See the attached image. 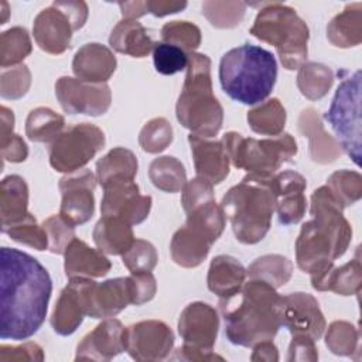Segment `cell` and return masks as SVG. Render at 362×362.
<instances>
[{
    "label": "cell",
    "mask_w": 362,
    "mask_h": 362,
    "mask_svg": "<svg viewBox=\"0 0 362 362\" xmlns=\"http://www.w3.org/2000/svg\"><path fill=\"white\" fill-rule=\"evenodd\" d=\"M52 281L48 270L31 255L0 249V338L24 341L44 324Z\"/></svg>",
    "instance_id": "1"
},
{
    "label": "cell",
    "mask_w": 362,
    "mask_h": 362,
    "mask_svg": "<svg viewBox=\"0 0 362 362\" xmlns=\"http://www.w3.org/2000/svg\"><path fill=\"white\" fill-rule=\"evenodd\" d=\"M280 304L281 296L277 290L255 279H249L235 294L219 298L229 342L252 348L257 342L273 339L281 327Z\"/></svg>",
    "instance_id": "2"
},
{
    "label": "cell",
    "mask_w": 362,
    "mask_h": 362,
    "mask_svg": "<svg viewBox=\"0 0 362 362\" xmlns=\"http://www.w3.org/2000/svg\"><path fill=\"white\" fill-rule=\"evenodd\" d=\"M277 79V61L263 47L243 44L229 49L219 62V81L233 100L256 106L272 93Z\"/></svg>",
    "instance_id": "3"
},
{
    "label": "cell",
    "mask_w": 362,
    "mask_h": 362,
    "mask_svg": "<svg viewBox=\"0 0 362 362\" xmlns=\"http://www.w3.org/2000/svg\"><path fill=\"white\" fill-rule=\"evenodd\" d=\"M273 175L247 173L222 198L221 208L240 243L255 245L260 242L272 226L276 211Z\"/></svg>",
    "instance_id": "4"
},
{
    "label": "cell",
    "mask_w": 362,
    "mask_h": 362,
    "mask_svg": "<svg viewBox=\"0 0 362 362\" xmlns=\"http://www.w3.org/2000/svg\"><path fill=\"white\" fill-rule=\"evenodd\" d=\"M187 74L175 105L177 120L192 134L214 137L223 123V109L214 95L211 59L201 52L188 54Z\"/></svg>",
    "instance_id": "5"
},
{
    "label": "cell",
    "mask_w": 362,
    "mask_h": 362,
    "mask_svg": "<svg viewBox=\"0 0 362 362\" xmlns=\"http://www.w3.org/2000/svg\"><path fill=\"white\" fill-rule=\"evenodd\" d=\"M250 34L273 45L287 71L298 69L307 59L310 30L297 11L281 3L260 4Z\"/></svg>",
    "instance_id": "6"
},
{
    "label": "cell",
    "mask_w": 362,
    "mask_h": 362,
    "mask_svg": "<svg viewBox=\"0 0 362 362\" xmlns=\"http://www.w3.org/2000/svg\"><path fill=\"white\" fill-rule=\"evenodd\" d=\"M221 141L232 165L250 174L273 175L297 154V143L288 133L253 139L243 137L238 132H228Z\"/></svg>",
    "instance_id": "7"
},
{
    "label": "cell",
    "mask_w": 362,
    "mask_h": 362,
    "mask_svg": "<svg viewBox=\"0 0 362 362\" xmlns=\"http://www.w3.org/2000/svg\"><path fill=\"white\" fill-rule=\"evenodd\" d=\"M324 119L334 130L341 148L361 165V71L342 79Z\"/></svg>",
    "instance_id": "8"
},
{
    "label": "cell",
    "mask_w": 362,
    "mask_h": 362,
    "mask_svg": "<svg viewBox=\"0 0 362 362\" xmlns=\"http://www.w3.org/2000/svg\"><path fill=\"white\" fill-rule=\"evenodd\" d=\"M105 133L92 123H78L65 129L48 147L51 167L58 173H74L105 147Z\"/></svg>",
    "instance_id": "9"
},
{
    "label": "cell",
    "mask_w": 362,
    "mask_h": 362,
    "mask_svg": "<svg viewBox=\"0 0 362 362\" xmlns=\"http://www.w3.org/2000/svg\"><path fill=\"white\" fill-rule=\"evenodd\" d=\"M341 257L332 238L315 221L303 223L296 240V263L310 274L311 283L321 279Z\"/></svg>",
    "instance_id": "10"
},
{
    "label": "cell",
    "mask_w": 362,
    "mask_h": 362,
    "mask_svg": "<svg viewBox=\"0 0 362 362\" xmlns=\"http://www.w3.org/2000/svg\"><path fill=\"white\" fill-rule=\"evenodd\" d=\"M55 95L68 115L100 116L109 110L112 103L107 83H92L72 76H61L55 82Z\"/></svg>",
    "instance_id": "11"
},
{
    "label": "cell",
    "mask_w": 362,
    "mask_h": 362,
    "mask_svg": "<svg viewBox=\"0 0 362 362\" xmlns=\"http://www.w3.org/2000/svg\"><path fill=\"white\" fill-rule=\"evenodd\" d=\"M124 348L134 361H163L174 348V332L160 320H143L124 329Z\"/></svg>",
    "instance_id": "12"
},
{
    "label": "cell",
    "mask_w": 362,
    "mask_h": 362,
    "mask_svg": "<svg viewBox=\"0 0 362 362\" xmlns=\"http://www.w3.org/2000/svg\"><path fill=\"white\" fill-rule=\"evenodd\" d=\"M151 197L141 195L134 180L116 178L103 185L100 202L102 216H117L132 226L147 219L151 209Z\"/></svg>",
    "instance_id": "13"
},
{
    "label": "cell",
    "mask_w": 362,
    "mask_h": 362,
    "mask_svg": "<svg viewBox=\"0 0 362 362\" xmlns=\"http://www.w3.org/2000/svg\"><path fill=\"white\" fill-rule=\"evenodd\" d=\"M96 174L88 168H82L69 174H65L58 188L61 191L59 215L72 223L74 226L88 222L95 214V197Z\"/></svg>",
    "instance_id": "14"
},
{
    "label": "cell",
    "mask_w": 362,
    "mask_h": 362,
    "mask_svg": "<svg viewBox=\"0 0 362 362\" xmlns=\"http://www.w3.org/2000/svg\"><path fill=\"white\" fill-rule=\"evenodd\" d=\"M280 324L291 335H307L314 341H318L327 328L318 301L303 291L281 296Z\"/></svg>",
    "instance_id": "15"
},
{
    "label": "cell",
    "mask_w": 362,
    "mask_h": 362,
    "mask_svg": "<svg viewBox=\"0 0 362 362\" xmlns=\"http://www.w3.org/2000/svg\"><path fill=\"white\" fill-rule=\"evenodd\" d=\"M92 283L89 277H74L62 288L49 320L58 335L74 334L88 315V294Z\"/></svg>",
    "instance_id": "16"
},
{
    "label": "cell",
    "mask_w": 362,
    "mask_h": 362,
    "mask_svg": "<svg viewBox=\"0 0 362 362\" xmlns=\"http://www.w3.org/2000/svg\"><path fill=\"white\" fill-rule=\"evenodd\" d=\"M219 329L216 310L202 301L188 304L178 318V334L185 345L212 351Z\"/></svg>",
    "instance_id": "17"
},
{
    "label": "cell",
    "mask_w": 362,
    "mask_h": 362,
    "mask_svg": "<svg viewBox=\"0 0 362 362\" xmlns=\"http://www.w3.org/2000/svg\"><path fill=\"white\" fill-rule=\"evenodd\" d=\"M342 211L344 208L327 185L317 188L311 194L310 214L313 221L329 233L341 256L346 252L352 239V228L345 219Z\"/></svg>",
    "instance_id": "18"
},
{
    "label": "cell",
    "mask_w": 362,
    "mask_h": 362,
    "mask_svg": "<svg viewBox=\"0 0 362 362\" xmlns=\"http://www.w3.org/2000/svg\"><path fill=\"white\" fill-rule=\"evenodd\" d=\"M126 327L116 318H105L76 346L75 361H110L124 352Z\"/></svg>",
    "instance_id": "19"
},
{
    "label": "cell",
    "mask_w": 362,
    "mask_h": 362,
    "mask_svg": "<svg viewBox=\"0 0 362 362\" xmlns=\"http://www.w3.org/2000/svg\"><path fill=\"white\" fill-rule=\"evenodd\" d=\"M273 192L276 197V212L281 225H296L305 215L307 188L305 178L296 171L276 173L272 177Z\"/></svg>",
    "instance_id": "20"
},
{
    "label": "cell",
    "mask_w": 362,
    "mask_h": 362,
    "mask_svg": "<svg viewBox=\"0 0 362 362\" xmlns=\"http://www.w3.org/2000/svg\"><path fill=\"white\" fill-rule=\"evenodd\" d=\"M74 31L69 17L54 4L41 10L33 24L37 45L52 55H59L69 48Z\"/></svg>",
    "instance_id": "21"
},
{
    "label": "cell",
    "mask_w": 362,
    "mask_h": 362,
    "mask_svg": "<svg viewBox=\"0 0 362 362\" xmlns=\"http://www.w3.org/2000/svg\"><path fill=\"white\" fill-rule=\"evenodd\" d=\"M132 304L129 277L109 279L102 283L93 281L88 294V317L102 320L117 315Z\"/></svg>",
    "instance_id": "22"
},
{
    "label": "cell",
    "mask_w": 362,
    "mask_h": 362,
    "mask_svg": "<svg viewBox=\"0 0 362 362\" xmlns=\"http://www.w3.org/2000/svg\"><path fill=\"white\" fill-rule=\"evenodd\" d=\"M188 143L197 177L209 181L212 185L221 184L229 174L230 163L222 141L191 133Z\"/></svg>",
    "instance_id": "23"
},
{
    "label": "cell",
    "mask_w": 362,
    "mask_h": 362,
    "mask_svg": "<svg viewBox=\"0 0 362 362\" xmlns=\"http://www.w3.org/2000/svg\"><path fill=\"white\" fill-rule=\"evenodd\" d=\"M117 61L112 49L99 42L82 45L74 55L72 71L75 76L85 82L106 83L116 71Z\"/></svg>",
    "instance_id": "24"
},
{
    "label": "cell",
    "mask_w": 362,
    "mask_h": 362,
    "mask_svg": "<svg viewBox=\"0 0 362 362\" xmlns=\"http://www.w3.org/2000/svg\"><path fill=\"white\" fill-rule=\"evenodd\" d=\"M112 269L106 253L90 247L75 238L64 252V270L68 279L74 277H103Z\"/></svg>",
    "instance_id": "25"
},
{
    "label": "cell",
    "mask_w": 362,
    "mask_h": 362,
    "mask_svg": "<svg viewBox=\"0 0 362 362\" xmlns=\"http://www.w3.org/2000/svg\"><path fill=\"white\" fill-rule=\"evenodd\" d=\"M212 245L204 233L185 223L173 235L170 253L178 266L191 269L199 266L206 259Z\"/></svg>",
    "instance_id": "26"
},
{
    "label": "cell",
    "mask_w": 362,
    "mask_h": 362,
    "mask_svg": "<svg viewBox=\"0 0 362 362\" xmlns=\"http://www.w3.org/2000/svg\"><path fill=\"white\" fill-rule=\"evenodd\" d=\"M154 44L148 30L141 23L132 18H122L109 37V45L116 52L133 58L147 57L153 52Z\"/></svg>",
    "instance_id": "27"
},
{
    "label": "cell",
    "mask_w": 362,
    "mask_h": 362,
    "mask_svg": "<svg viewBox=\"0 0 362 362\" xmlns=\"http://www.w3.org/2000/svg\"><path fill=\"white\" fill-rule=\"evenodd\" d=\"M246 280L245 266L233 256L218 255L211 260L206 284L219 298L229 297L239 291Z\"/></svg>",
    "instance_id": "28"
},
{
    "label": "cell",
    "mask_w": 362,
    "mask_h": 362,
    "mask_svg": "<svg viewBox=\"0 0 362 362\" xmlns=\"http://www.w3.org/2000/svg\"><path fill=\"white\" fill-rule=\"evenodd\" d=\"M300 132L310 140V154L315 163L328 164L341 154L339 144L324 130L317 112L313 107L304 109L298 117Z\"/></svg>",
    "instance_id": "29"
},
{
    "label": "cell",
    "mask_w": 362,
    "mask_h": 362,
    "mask_svg": "<svg viewBox=\"0 0 362 362\" xmlns=\"http://www.w3.org/2000/svg\"><path fill=\"white\" fill-rule=\"evenodd\" d=\"M99 250L106 255H123L134 242L132 225L117 216H102L92 232Z\"/></svg>",
    "instance_id": "30"
},
{
    "label": "cell",
    "mask_w": 362,
    "mask_h": 362,
    "mask_svg": "<svg viewBox=\"0 0 362 362\" xmlns=\"http://www.w3.org/2000/svg\"><path fill=\"white\" fill-rule=\"evenodd\" d=\"M28 212V185L17 174L7 175L0 184V218L1 226L14 223Z\"/></svg>",
    "instance_id": "31"
},
{
    "label": "cell",
    "mask_w": 362,
    "mask_h": 362,
    "mask_svg": "<svg viewBox=\"0 0 362 362\" xmlns=\"http://www.w3.org/2000/svg\"><path fill=\"white\" fill-rule=\"evenodd\" d=\"M327 38L339 48L356 47L362 41V3L348 4L327 25Z\"/></svg>",
    "instance_id": "32"
},
{
    "label": "cell",
    "mask_w": 362,
    "mask_h": 362,
    "mask_svg": "<svg viewBox=\"0 0 362 362\" xmlns=\"http://www.w3.org/2000/svg\"><path fill=\"white\" fill-rule=\"evenodd\" d=\"M318 291H334L339 296L359 294L362 286V266L359 257L335 267L332 266L321 279L311 283Z\"/></svg>",
    "instance_id": "33"
},
{
    "label": "cell",
    "mask_w": 362,
    "mask_h": 362,
    "mask_svg": "<svg viewBox=\"0 0 362 362\" xmlns=\"http://www.w3.org/2000/svg\"><path fill=\"white\" fill-rule=\"evenodd\" d=\"M137 167V158L132 150L124 147H115L98 160L96 180L102 187L116 178L134 180Z\"/></svg>",
    "instance_id": "34"
},
{
    "label": "cell",
    "mask_w": 362,
    "mask_h": 362,
    "mask_svg": "<svg viewBox=\"0 0 362 362\" xmlns=\"http://www.w3.org/2000/svg\"><path fill=\"white\" fill-rule=\"evenodd\" d=\"M287 113L283 103L277 98H272L252 107L247 112L246 120L249 127L263 136H279L283 133L286 126Z\"/></svg>",
    "instance_id": "35"
},
{
    "label": "cell",
    "mask_w": 362,
    "mask_h": 362,
    "mask_svg": "<svg viewBox=\"0 0 362 362\" xmlns=\"http://www.w3.org/2000/svg\"><path fill=\"white\" fill-rule=\"evenodd\" d=\"M65 130V119L49 107L33 109L25 120V134L31 141L51 144Z\"/></svg>",
    "instance_id": "36"
},
{
    "label": "cell",
    "mask_w": 362,
    "mask_h": 362,
    "mask_svg": "<svg viewBox=\"0 0 362 362\" xmlns=\"http://www.w3.org/2000/svg\"><path fill=\"white\" fill-rule=\"evenodd\" d=\"M293 274V263L283 255H264L257 257L246 269L249 279L262 280L274 288L284 286Z\"/></svg>",
    "instance_id": "37"
},
{
    "label": "cell",
    "mask_w": 362,
    "mask_h": 362,
    "mask_svg": "<svg viewBox=\"0 0 362 362\" xmlns=\"http://www.w3.org/2000/svg\"><path fill=\"white\" fill-rule=\"evenodd\" d=\"M148 177L153 185L164 192H178L187 182L184 164L173 156L154 158L148 167Z\"/></svg>",
    "instance_id": "38"
},
{
    "label": "cell",
    "mask_w": 362,
    "mask_h": 362,
    "mask_svg": "<svg viewBox=\"0 0 362 362\" xmlns=\"http://www.w3.org/2000/svg\"><path fill=\"white\" fill-rule=\"evenodd\" d=\"M334 83V74L329 66L320 62H304L298 68L297 88L310 100L324 98Z\"/></svg>",
    "instance_id": "39"
},
{
    "label": "cell",
    "mask_w": 362,
    "mask_h": 362,
    "mask_svg": "<svg viewBox=\"0 0 362 362\" xmlns=\"http://www.w3.org/2000/svg\"><path fill=\"white\" fill-rule=\"evenodd\" d=\"M33 51L28 31L24 27H11L0 35V66L3 69L20 65Z\"/></svg>",
    "instance_id": "40"
},
{
    "label": "cell",
    "mask_w": 362,
    "mask_h": 362,
    "mask_svg": "<svg viewBox=\"0 0 362 362\" xmlns=\"http://www.w3.org/2000/svg\"><path fill=\"white\" fill-rule=\"evenodd\" d=\"M185 223L195 228L197 230L204 233L212 243H215L225 229L226 216L221 205H218L214 199L188 212Z\"/></svg>",
    "instance_id": "41"
},
{
    "label": "cell",
    "mask_w": 362,
    "mask_h": 362,
    "mask_svg": "<svg viewBox=\"0 0 362 362\" xmlns=\"http://www.w3.org/2000/svg\"><path fill=\"white\" fill-rule=\"evenodd\" d=\"M325 185L344 209L362 197V177L356 171L338 170L328 177Z\"/></svg>",
    "instance_id": "42"
},
{
    "label": "cell",
    "mask_w": 362,
    "mask_h": 362,
    "mask_svg": "<svg viewBox=\"0 0 362 362\" xmlns=\"http://www.w3.org/2000/svg\"><path fill=\"white\" fill-rule=\"evenodd\" d=\"M325 345L335 355L354 356L359 354V332L348 321H334L327 328Z\"/></svg>",
    "instance_id": "43"
},
{
    "label": "cell",
    "mask_w": 362,
    "mask_h": 362,
    "mask_svg": "<svg viewBox=\"0 0 362 362\" xmlns=\"http://www.w3.org/2000/svg\"><path fill=\"white\" fill-rule=\"evenodd\" d=\"M1 232L8 235L13 240L30 246L35 250L48 249V236L44 230L42 225H38L34 215L28 214L23 219L10 223L7 226H1Z\"/></svg>",
    "instance_id": "44"
},
{
    "label": "cell",
    "mask_w": 362,
    "mask_h": 362,
    "mask_svg": "<svg viewBox=\"0 0 362 362\" xmlns=\"http://www.w3.org/2000/svg\"><path fill=\"white\" fill-rule=\"evenodd\" d=\"M246 6L243 1H204L202 14L216 28H233L243 20Z\"/></svg>",
    "instance_id": "45"
},
{
    "label": "cell",
    "mask_w": 362,
    "mask_h": 362,
    "mask_svg": "<svg viewBox=\"0 0 362 362\" xmlns=\"http://www.w3.org/2000/svg\"><path fill=\"white\" fill-rule=\"evenodd\" d=\"M160 34L163 42L175 45L187 54L195 52L201 44V30L189 21H168L163 25Z\"/></svg>",
    "instance_id": "46"
},
{
    "label": "cell",
    "mask_w": 362,
    "mask_h": 362,
    "mask_svg": "<svg viewBox=\"0 0 362 362\" xmlns=\"http://www.w3.org/2000/svg\"><path fill=\"white\" fill-rule=\"evenodd\" d=\"M173 141L171 123L164 117L148 120L139 134V144L146 153L157 154L164 151Z\"/></svg>",
    "instance_id": "47"
},
{
    "label": "cell",
    "mask_w": 362,
    "mask_h": 362,
    "mask_svg": "<svg viewBox=\"0 0 362 362\" xmlns=\"http://www.w3.org/2000/svg\"><path fill=\"white\" fill-rule=\"evenodd\" d=\"M158 262L153 243L144 239H134L133 245L122 255V263L130 273L151 272Z\"/></svg>",
    "instance_id": "48"
},
{
    "label": "cell",
    "mask_w": 362,
    "mask_h": 362,
    "mask_svg": "<svg viewBox=\"0 0 362 362\" xmlns=\"http://www.w3.org/2000/svg\"><path fill=\"white\" fill-rule=\"evenodd\" d=\"M153 62L158 74L174 75L187 68L188 54L175 45L161 41L154 44Z\"/></svg>",
    "instance_id": "49"
},
{
    "label": "cell",
    "mask_w": 362,
    "mask_h": 362,
    "mask_svg": "<svg viewBox=\"0 0 362 362\" xmlns=\"http://www.w3.org/2000/svg\"><path fill=\"white\" fill-rule=\"evenodd\" d=\"M48 236V250L55 255H64L68 245L76 238L75 226L61 215H51L42 223Z\"/></svg>",
    "instance_id": "50"
},
{
    "label": "cell",
    "mask_w": 362,
    "mask_h": 362,
    "mask_svg": "<svg viewBox=\"0 0 362 362\" xmlns=\"http://www.w3.org/2000/svg\"><path fill=\"white\" fill-rule=\"evenodd\" d=\"M31 85V72L27 65L20 64L10 69H3L0 75V95L3 99L23 98Z\"/></svg>",
    "instance_id": "51"
},
{
    "label": "cell",
    "mask_w": 362,
    "mask_h": 362,
    "mask_svg": "<svg viewBox=\"0 0 362 362\" xmlns=\"http://www.w3.org/2000/svg\"><path fill=\"white\" fill-rule=\"evenodd\" d=\"M214 199V185L199 177L187 181L181 189V204L185 214Z\"/></svg>",
    "instance_id": "52"
},
{
    "label": "cell",
    "mask_w": 362,
    "mask_h": 362,
    "mask_svg": "<svg viewBox=\"0 0 362 362\" xmlns=\"http://www.w3.org/2000/svg\"><path fill=\"white\" fill-rule=\"evenodd\" d=\"M127 277H129L133 305H141L153 300L157 291V281L151 272L132 273Z\"/></svg>",
    "instance_id": "53"
},
{
    "label": "cell",
    "mask_w": 362,
    "mask_h": 362,
    "mask_svg": "<svg viewBox=\"0 0 362 362\" xmlns=\"http://www.w3.org/2000/svg\"><path fill=\"white\" fill-rule=\"evenodd\" d=\"M0 361H44V352L42 348L35 342H24L17 346L1 345Z\"/></svg>",
    "instance_id": "54"
},
{
    "label": "cell",
    "mask_w": 362,
    "mask_h": 362,
    "mask_svg": "<svg viewBox=\"0 0 362 362\" xmlns=\"http://www.w3.org/2000/svg\"><path fill=\"white\" fill-rule=\"evenodd\" d=\"M318 349L315 341L307 335H293L288 345L287 361H317Z\"/></svg>",
    "instance_id": "55"
},
{
    "label": "cell",
    "mask_w": 362,
    "mask_h": 362,
    "mask_svg": "<svg viewBox=\"0 0 362 362\" xmlns=\"http://www.w3.org/2000/svg\"><path fill=\"white\" fill-rule=\"evenodd\" d=\"M1 158L10 163H23L28 157V147L21 136L13 133L8 137L0 140Z\"/></svg>",
    "instance_id": "56"
},
{
    "label": "cell",
    "mask_w": 362,
    "mask_h": 362,
    "mask_svg": "<svg viewBox=\"0 0 362 362\" xmlns=\"http://www.w3.org/2000/svg\"><path fill=\"white\" fill-rule=\"evenodd\" d=\"M54 6H57L58 8H61L71 20L74 30H79L85 25L86 20H88V4L85 1H54Z\"/></svg>",
    "instance_id": "57"
},
{
    "label": "cell",
    "mask_w": 362,
    "mask_h": 362,
    "mask_svg": "<svg viewBox=\"0 0 362 362\" xmlns=\"http://www.w3.org/2000/svg\"><path fill=\"white\" fill-rule=\"evenodd\" d=\"M171 359H181V361H223V358L212 351H204L199 348H194L189 345L182 344V346H180L174 356H171Z\"/></svg>",
    "instance_id": "58"
},
{
    "label": "cell",
    "mask_w": 362,
    "mask_h": 362,
    "mask_svg": "<svg viewBox=\"0 0 362 362\" xmlns=\"http://www.w3.org/2000/svg\"><path fill=\"white\" fill-rule=\"evenodd\" d=\"M187 7V1L175 0H148L147 10L154 17H165L182 11Z\"/></svg>",
    "instance_id": "59"
},
{
    "label": "cell",
    "mask_w": 362,
    "mask_h": 362,
    "mask_svg": "<svg viewBox=\"0 0 362 362\" xmlns=\"http://www.w3.org/2000/svg\"><path fill=\"white\" fill-rule=\"evenodd\" d=\"M252 348H253V354L250 356L252 361H269V362L279 361V352L276 345L273 344V339L257 342Z\"/></svg>",
    "instance_id": "60"
},
{
    "label": "cell",
    "mask_w": 362,
    "mask_h": 362,
    "mask_svg": "<svg viewBox=\"0 0 362 362\" xmlns=\"http://www.w3.org/2000/svg\"><path fill=\"white\" fill-rule=\"evenodd\" d=\"M122 11L123 18H132V20H137L139 17H143L144 14L148 13L147 10V1H120L117 3Z\"/></svg>",
    "instance_id": "61"
},
{
    "label": "cell",
    "mask_w": 362,
    "mask_h": 362,
    "mask_svg": "<svg viewBox=\"0 0 362 362\" xmlns=\"http://www.w3.org/2000/svg\"><path fill=\"white\" fill-rule=\"evenodd\" d=\"M0 117H1V133H0V140L8 137L10 134H13V129H14V113L11 109L1 106L0 107Z\"/></svg>",
    "instance_id": "62"
},
{
    "label": "cell",
    "mask_w": 362,
    "mask_h": 362,
    "mask_svg": "<svg viewBox=\"0 0 362 362\" xmlns=\"http://www.w3.org/2000/svg\"><path fill=\"white\" fill-rule=\"evenodd\" d=\"M1 11H3V17L0 20V24H6L8 17V4L6 1H1Z\"/></svg>",
    "instance_id": "63"
}]
</instances>
